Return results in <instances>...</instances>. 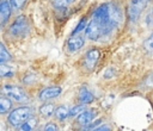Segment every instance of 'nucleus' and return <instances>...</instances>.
Listing matches in <instances>:
<instances>
[{
    "label": "nucleus",
    "mask_w": 153,
    "mask_h": 131,
    "mask_svg": "<svg viewBox=\"0 0 153 131\" xmlns=\"http://www.w3.org/2000/svg\"><path fill=\"white\" fill-rule=\"evenodd\" d=\"M14 75V69L11 66H7L6 63L0 64V79H8Z\"/></svg>",
    "instance_id": "f3484780"
},
{
    "label": "nucleus",
    "mask_w": 153,
    "mask_h": 131,
    "mask_svg": "<svg viewBox=\"0 0 153 131\" xmlns=\"http://www.w3.org/2000/svg\"><path fill=\"white\" fill-rule=\"evenodd\" d=\"M122 11L114 2H103L92 12L91 20L98 26L102 38L109 36L122 21Z\"/></svg>",
    "instance_id": "f257e3e1"
},
{
    "label": "nucleus",
    "mask_w": 153,
    "mask_h": 131,
    "mask_svg": "<svg viewBox=\"0 0 153 131\" xmlns=\"http://www.w3.org/2000/svg\"><path fill=\"white\" fill-rule=\"evenodd\" d=\"M41 131H59V126L55 121H47L42 126Z\"/></svg>",
    "instance_id": "5701e85b"
},
{
    "label": "nucleus",
    "mask_w": 153,
    "mask_h": 131,
    "mask_svg": "<svg viewBox=\"0 0 153 131\" xmlns=\"http://www.w3.org/2000/svg\"><path fill=\"white\" fill-rule=\"evenodd\" d=\"M35 114H36V110L33 106L22 105V106L12 108L7 113L6 121L11 127H18L20 124H23L25 120H27L30 117Z\"/></svg>",
    "instance_id": "7ed1b4c3"
},
{
    "label": "nucleus",
    "mask_w": 153,
    "mask_h": 131,
    "mask_svg": "<svg viewBox=\"0 0 153 131\" xmlns=\"http://www.w3.org/2000/svg\"><path fill=\"white\" fill-rule=\"evenodd\" d=\"M61 93H62V87H60V86H48V87L42 88L38 92L37 99L42 102H45V101H50V100L60 96Z\"/></svg>",
    "instance_id": "6e6552de"
},
{
    "label": "nucleus",
    "mask_w": 153,
    "mask_h": 131,
    "mask_svg": "<svg viewBox=\"0 0 153 131\" xmlns=\"http://www.w3.org/2000/svg\"><path fill=\"white\" fill-rule=\"evenodd\" d=\"M147 24H148V25H153V6H152L151 12H149L148 15H147Z\"/></svg>",
    "instance_id": "a878e982"
},
{
    "label": "nucleus",
    "mask_w": 153,
    "mask_h": 131,
    "mask_svg": "<svg viewBox=\"0 0 153 131\" xmlns=\"http://www.w3.org/2000/svg\"><path fill=\"white\" fill-rule=\"evenodd\" d=\"M54 117L56 120H66L67 118H69V107L66 106V105H59L56 108H55V112H54Z\"/></svg>",
    "instance_id": "2eb2a0df"
},
{
    "label": "nucleus",
    "mask_w": 153,
    "mask_h": 131,
    "mask_svg": "<svg viewBox=\"0 0 153 131\" xmlns=\"http://www.w3.org/2000/svg\"><path fill=\"white\" fill-rule=\"evenodd\" d=\"M91 131H111V126L109 124H102L99 126H96L93 130Z\"/></svg>",
    "instance_id": "393cba45"
},
{
    "label": "nucleus",
    "mask_w": 153,
    "mask_h": 131,
    "mask_svg": "<svg viewBox=\"0 0 153 131\" xmlns=\"http://www.w3.org/2000/svg\"><path fill=\"white\" fill-rule=\"evenodd\" d=\"M75 1L76 0H53V5L57 10H63V8H67L68 6H71Z\"/></svg>",
    "instance_id": "aec40b11"
},
{
    "label": "nucleus",
    "mask_w": 153,
    "mask_h": 131,
    "mask_svg": "<svg viewBox=\"0 0 153 131\" xmlns=\"http://www.w3.org/2000/svg\"><path fill=\"white\" fill-rule=\"evenodd\" d=\"M8 1L11 4V6H12V10L13 11H17V12L24 10L25 6L29 2V0H8Z\"/></svg>",
    "instance_id": "a211bd4d"
},
{
    "label": "nucleus",
    "mask_w": 153,
    "mask_h": 131,
    "mask_svg": "<svg viewBox=\"0 0 153 131\" xmlns=\"http://www.w3.org/2000/svg\"><path fill=\"white\" fill-rule=\"evenodd\" d=\"M38 124H39V118L35 114L16 129H17V131H36L37 127H38Z\"/></svg>",
    "instance_id": "f8f14e48"
},
{
    "label": "nucleus",
    "mask_w": 153,
    "mask_h": 131,
    "mask_svg": "<svg viewBox=\"0 0 153 131\" xmlns=\"http://www.w3.org/2000/svg\"><path fill=\"white\" fill-rule=\"evenodd\" d=\"M100 58V51L98 48H91L82 57V68L86 71H93Z\"/></svg>",
    "instance_id": "423d86ee"
},
{
    "label": "nucleus",
    "mask_w": 153,
    "mask_h": 131,
    "mask_svg": "<svg viewBox=\"0 0 153 131\" xmlns=\"http://www.w3.org/2000/svg\"><path fill=\"white\" fill-rule=\"evenodd\" d=\"M12 6L8 0H0V30H4L12 17Z\"/></svg>",
    "instance_id": "1a4fd4ad"
},
{
    "label": "nucleus",
    "mask_w": 153,
    "mask_h": 131,
    "mask_svg": "<svg viewBox=\"0 0 153 131\" xmlns=\"http://www.w3.org/2000/svg\"><path fill=\"white\" fill-rule=\"evenodd\" d=\"M12 60V55L11 52L8 51V49L6 48V45L0 42V64L2 63H7Z\"/></svg>",
    "instance_id": "dca6fc26"
},
{
    "label": "nucleus",
    "mask_w": 153,
    "mask_h": 131,
    "mask_svg": "<svg viewBox=\"0 0 153 131\" xmlns=\"http://www.w3.org/2000/svg\"><path fill=\"white\" fill-rule=\"evenodd\" d=\"M96 117H97V110H96V108H87V107H86L81 113H79V114L75 117L73 124H74V126H75L76 129H80V127L87 125L88 123L93 121Z\"/></svg>",
    "instance_id": "0eeeda50"
},
{
    "label": "nucleus",
    "mask_w": 153,
    "mask_h": 131,
    "mask_svg": "<svg viewBox=\"0 0 153 131\" xmlns=\"http://www.w3.org/2000/svg\"><path fill=\"white\" fill-rule=\"evenodd\" d=\"M143 49L147 52H153V32L145 39V42H143Z\"/></svg>",
    "instance_id": "4be33fe9"
},
{
    "label": "nucleus",
    "mask_w": 153,
    "mask_h": 131,
    "mask_svg": "<svg viewBox=\"0 0 153 131\" xmlns=\"http://www.w3.org/2000/svg\"><path fill=\"white\" fill-rule=\"evenodd\" d=\"M0 94L8 96L13 102L17 104H26L30 100L29 93L22 86L13 83H5L0 86Z\"/></svg>",
    "instance_id": "20e7f679"
},
{
    "label": "nucleus",
    "mask_w": 153,
    "mask_h": 131,
    "mask_svg": "<svg viewBox=\"0 0 153 131\" xmlns=\"http://www.w3.org/2000/svg\"><path fill=\"white\" fill-rule=\"evenodd\" d=\"M85 35H80V33H76V35H71L69 38L67 39V43H66V46H67V50L69 52H76L79 51L84 45H85Z\"/></svg>",
    "instance_id": "9d476101"
},
{
    "label": "nucleus",
    "mask_w": 153,
    "mask_h": 131,
    "mask_svg": "<svg viewBox=\"0 0 153 131\" xmlns=\"http://www.w3.org/2000/svg\"><path fill=\"white\" fill-rule=\"evenodd\" d=\"M55 108H56V105L55 104H53L50 101H45V102H43L38 107V113L43 118H50L51 116H54Z\"/></svg>",
    "instance_id": "ddd939ff"
},
{
    "label": "nucleus",
    "mask_w": 153,
    "mask_h": 131,
    "mask_svg": "<svg viewBox=\"0 0 153 131\" xmlns=\"http://www.w3.org/2000/svg\"><path fill=\"white\" fill-rule=\"evenodd\" d=\"M4 30V38L8 42L23 40L31 32V23L26 15L19 14L11 23H8Z\"/></svg>",
    "instance_id": "f03ea898"
},
{
    "label": "nucleus",
    "mask_w": 153,
    "mask_h": 131,
    "mask_svg": "<svg viewBox=\"0 0 153 131\" xmlns=\"http://www.w3.org/2000/svg\"><path fill=\"white\" fill-rule=\"evenodd\" d=\"M36 131H38V130H36Z\"/></svg>",
    "instance_id": "bb28decb"
},
{
    "label": "nucleus",
    "mask_w": 153,
    "mask_h": 131,
    "mask_svg": "<svg viewBox=\"0 0 153 131\" xmlns=\"http://www.w3.org/2000/svg\"><path fill=\"white\" fill-rule=\"evenodd\" d=\"M87 23H88V19H87V17H86V15H84V17L79 20L78 25L74 27V30L72 31V33H71V35H76V33H80L81 31H84V30L86 29Z\"/></svg>",
    "instance_id": "6ab92c4d"
},
{
    "label": "nucleus",
    "mask_w": 153,
    "mask_h": 131,
    "mask_svg": "<svg viewBox=\"0 0 153 131\" xmlns=\"http://www.w3.org/2000/svg\"><path fill=\"white\" fill-rule=\"evenodd\" d=\"M102 123V119H98V120H93V121H91V123H88L87 125H85V126H82V127H80L79 129V131H91V130H93L98 124H100Z\"/></svg>",
    "instance_id": "b1692460"
},
{
    "label": "nucleus",
    "mask_w": 153,
    "mask_h": 131,
    "mask_svg": "<svg viewBox=\"0 0 153 131\" xmlns=\"http://www.w3.org/2000/svg\"><path fill=\"white\" fill-rule=\"evenodd\" d=\"M152 0H130L128 4V7H127L128 19L131 23H135L140 18L141 13L143 12V10L147 7V5Z\"/></svg>",
    "instance_id": "39448f33"
},
{
    "label": "nucleus",
    "mask_w": 153,
    "mask_h": 131,
    "mask_svg": "<svg viewBox=\"0 0 153 131\" xmlns=\"http://www.w3.org/2000/svg\"><path fill=\"white\" fill-rule=\"evenodd\" d=\"M12 108H13V101L8 96L0 94V116L7 114Z\"/></svg>",
    "instance_id": "4468645a"
},
{
    "label": "nucleus",
    "mask_w": 153,
    "mask_h": 131,
    "mask_svg": "<svg viewBox=\"0 0 153 131\" xmlns=\"http://www.w3.org/2000/svg\"><path fill=\"white\" fill-rule=\"evenodd\" d=\"M78 102L79 104H82V105H90L91 102L94 101V94L88 89L87 86H81L79 89H78Z\"/></svg>",
    "instance_id": "9b49d317"
},
{
    "label": "nucleus",
    "mask_w": 153,
    "mask_h": 131,
    "mask_svg": "<svg viewBox=\"0 0 153 131\" xmlns=\"http://www.w3.org/2000/svg\"><path fill=\"white\" fill-rule=\"evenodd\" d=\"M86 108V105L79 104V105H74L69 108V118H75L79 113H81Z\"/></svg>",
    "instance_id": "412c9836"
}]
</instances>
